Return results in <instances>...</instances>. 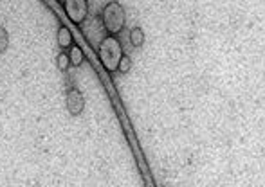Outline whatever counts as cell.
Here are the masks:
<instances>
[{"label": "cell", "mask_w": 265, "mask_h": 187, "mask_svg": "<svg viewBox=\"0 0 265 187\" xmlns=\"http://www.w3.org/2000/svg\"><path fill=\"white\" fill-rule=\"evenodd\" d=\"M123 54V45L117 40V36L108 34V36L101 38V42L98 43V56H100V61L105 67V71L116 72Z\"/></svg>", "instance_id": "1"}, {"label": "cell", "mask_w": 265, "mask_h": 187, "mask_svg": "<svg viewBox=\"0 0 265 187\" xmlns=\"http://www.w3.org/2000/svg\"><path fill=\"white\" fill-rule=\"evenodd\" d=\"M124 24H126V15H124L123 6L117 0L107 2L105 8L101 9V25L107 31V34L117 36L124 29Z\"/></svg>", "instance_id": "2"}, {"label": "cell", "mask_w": 265, "mask_h": 187, "mask_svg": "<svg viewBox=\"0 0 265 187\" xmlns=\"http://www.w3.org/2000/svg\"><path fill=\"white\" fill-rule=\"evenodd\" d=\"M63 9L71 22L81 25L89 15V0H63Z\"/></svg>", "instance_id": "3"}, {"label": "cell", "mask_w": 265, "mask_h": 187, "mask_svg": "<svg viewBox=\"0 0 265 187\" xmlns=\"http://www.w3.org/2000/svg\"><path fill=\"white\" fill-rule=\"evenodd\" d=\"M65 104H67V110H69V113H71L72 117L81 115L83 110H85V96H83L81 90H78L76 87L69 88L67 97H65Z\"/></svg>", "instance_id": "4"}, {"label": "cell", "mask_w": 265, "mask_h": 187, "mask_svg": "<svg viewBox=\"0 0 265 187\" xmlns=\"http://www.w3.org/2000/svg\"><path fill=\"white\" fill-rule=\"evenodd\" d=\"M56 43H58L60 49H69L74 43L72 33L67 25H60L58 27V31H56Z\"/></svg>", "instance_id": "5"}, {"label": "cell", "mask_w": 265, "mask_h": 187, "mask_svg": "<svg viewBox=\"0 0 265 187\" xmlns=\"http://www.w3.org/2000/svg\"><path fill=\"white\" fill-rule=\"evenodd\" d=\"M71 54H69V59H71V65L72 67H79L83 61H85V54H83V50L79 45H76V43H72L71 47Z\"/></svg>", "instance_id": "6"}, {"label": "cell", "mask_w": 265, "mask_h": 187, "mask_svg": "<svg viewBox=\"0 0 265 187\" xmlns=\"http://www.w3.org/2000/svg\"><path fill=\"white\" fill-rule=\"evenodd\" d=\"M130 43L134 47H143V43H145V31H143V27H134L130 31Z\"/></svg>", "instance_id": "7"}, {"label": "cell", "mask_w": 265, "mask_h": 187, "mask_svg": "<svg viewBox=\"0 0 265 187\" xmlns=\"http://www.w3.org/2000/svg\"><path fill=\"white\" fill-rule=\"evenodd\" d=\"M56 67H58L60 72H67L69 71V67H71V59H69V54L67 52H58L56 56Z\"/></svg>", "instance_id": "8"}, {"label": "cell", "mask_w": 265, "mask_h": 187, "mask_svg": "<svg viewBox=\"0 0 265 187\" xmlns=\"http://www.w3.org/2000/svg\"><path fill=\"white\" fill-rule=\"evenodd\" d=\"M132 69V58L128 54H123L119 59V65H117V72L121 74H128V71Z\"/></svg>", "instance_id": "9"}, {"label": "cell", "mask_w": 265, "mask_h": 187, "mask_svg": "<svg viewBox=\"0 0 265 187\" xmlns=\"http://www.w3.org/2000/svg\"><path fill=\"white\" fill-rule=\"evenodd\" d=\"M9 47V33L6 27L0 25V54H4Z\"/></svg>", "instance_id": "10"}]
</instances>
